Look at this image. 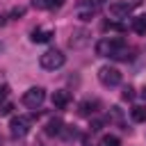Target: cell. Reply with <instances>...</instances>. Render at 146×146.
Listing matches in <instances>:
<instances>
[{
	"label": "cell",
	"mask_w": 146,
	"mask_h": 146,
	"mask_svg": "<svg viewBox=\"0 0 146 146\" xmlns=\"http://www.w3.org/2000/svg\"><path fill=\"white\" fill-rule=\"evenodd\" d=\"M68 103H71V94H68L66 89H57V91H52V105H55L57 110L68 107Z\"/></svg>",
	"instance_id": "cell-8"
},
{
	"label": "cell",
	"mask_w": 146,
	"mask_h": 146,
	"mask_svg": "<svg viewBox=\"0 0 146 146\" xmlns=\"http://www.w3.org/2000/svg\"><path fill=\"white\" fill-rule=\"evenodd\" d=\"M64 62H66V57H64V52H62V50H46V52L39 57V64H41V68H46V71L62 68V66H64Z\"/></svg>",
	"instance_id": "cell-2"
},
{
	"label": "cell",
	"mask_w": 146,
	"mask_h": 146,
	"mask_svg": "<svg viewBox=\"0 0 146 146\" xmlns=\"http://www.w3.org/2000/svg\"><path fill=\"white\" fill-rule=\"evenodd\" d=\"M62 130H64V123H62L59 119H52V121L46 125V132H48V135H62Z\"/></svg>",
	"instance_id": "cell-14"
},
{
	"label": "cell",
	"mask_w": 146,
	"mask_h": 146,
	"mask_svg": "<svg viewBox=\"0 0 146 146\" xmlns=\"http://www.w3.org/2000/svg\"><path fill=\"white\" fill-rule=\"evenodd\" d=\"M30 119L27 116H11V121H9V132H11V137H25L27 132H30Z\"/></svg>",
	"instance_id": "cell-5"
},
{
	"label": "cell",
	"mask_w": 146,
	"mask_h": 146,
	"mask_svg": "<svg viewBox=\"0 0 146 146\" xmlns=\"http://www.w3.org/2000/svg\"><path fill=\"white\" fill-rule=\"evenodd\" d=\"M21 16H25V7H14L9 14V18H21Z\"/></svg>",
	"instance_id": "cell-20"
},
{
	"label": "cell",
	"mask_w": 146,
	"mask_h": 146,
	"mask_svg": "<svg viewBox=\"0 0 146 146\" xmlns=\"http://www.w3.org/2000/svg\"><path fill=\"white\" fill-rule=\"evenodd\" d=\"M121 96H123V100H132V98H135V89H132V87H125Z\"/></svg>",
	"instance_id": "cell-21"
},
{
	"label": "cell",
	"mask_w": 146,
	"mask_h": 146,
	"mask_svg": "<svg viewBox=\"0 0 146 146\" xmlns=\"http://www.w3.org/2000/svg\"><path fill=\"white\" fill-rule=\"evenodd\" d=\"M132 32L135 34H146V14H139L132 18Z\"/></svg>",
	"instance_id": "cell-10"
},
{
	"label": "cell",
	"mask_w": 146,
	"mask_h": 146,
	"mask_svg": "<svg viewBox=\"0 0 146 146\" xmlns=\"http://www.w3.org/2000/svg\"><path fill=\"white\" fill-rule=\"evenodd\" d=\"M96 107H98L96 100H84V103H80V114L82 116H91L96 112Z\"/></svg>",
	"instance_id": "cell-13"
},
{
	"label": "cell",
	"mask_w": 146,
	"mask_h": 146,
	"mask_svg": "<svg viewBox=\"0 0 146 146\" xmlns=\"http://www.w3.org/2000/svg\"><path fill=\"white\" fill-rule=\"evenodd\" d=\"M100 146H121V139L116 135H105L100 139Z\"/></svg>",
	"instance_id": "cell-16"
},
{
	"label": "cell",
	"mask_w": 146,
	"mask_h": 146,
	"mask_svg": "<svg viewBox=\"0 0 146 146\" xmlns=\"http://www.w3.org/2000/svg\"><path fill=\"white\" fill-rule=\"evenodd\" d=\"M7 96H9V87H7V84H2V87H0V100H5Z\"/></svg>",
	"instance_id": "cell-23"
},
{
	"label": "cell",
	"mask_w": 146,
	"mask_h": 146,
	"mask_svg": "<svg viewBox=\"0 0 146 146\" xmlns=\"http://www.w3.org/2000/svg\"><path fill=\"white\" fill-rule=\"evenodd\" d=\"M75 125H64V130H62V135L66 137V139H75L78 137V130H73Z\"/></svg>",
	"instance_id": "cell-18"
},
{
	"label": "cell",
	"mask_w": 146,
	"mask_h": 146,
	"mask_svg": "<svg viewBox=\"0 0 146 146\" xmlns=\"http://www.w3.org/2000/svg\"><path fill=\"white\" fill-rule=\"evenodd\" d=\"M91 41V34H89V30H84V27H80V30H73V34H71V48H84L87 43Z\"/></svg>",
	"instance_id": "cell-7"
},
{
	"label": "cell",
	"mask_w": 146,
	"mask_h": 146,
	"mask_svg": "<svg viewBox=\"0 0 146 146\" xmlns=\"http://www.w3.org/2000/svg\"><path fill=\"white\" fill-rule=\"evenodd\" d=\"M96 16V9H91V7H82V9H78V18L80 21H91Z\"/></svg>",
	"instance_id": "cell-15"
},
{
	"label": "cell",
	"mask_w": 146,
	"mask_h": 146,
	"mask_svg": "<svg viewBox=\"0 0 146 146\" xmlns=\"http://www.w3.org/2000/svg\"><path fill=\"white\" fill-rule=\"evenodd\" d=\"M52 36H55V32H52V30H41V27L32 30V34H30V39H32L34 43H46V41H50Z\"/></svg>",
	"instance_id": "cell-9"
},
{
	"label": "cell",
	"mask_w": 146,
	"mask_h": 146,
	"mask_svg": "<svg viewBox=\"0 0 146 146\" xmlns=\"http://www.w3.org/2000/svg\"><path fill=\"white\" fill-rule=\"evenodd\" d=\"M96 55L100 57H110V59H119V62H128L135 57V50L121 39V36H105L96 43Z\"/></svg>",
	"instance_id": "cell-1"
},
{
	"label": "cell",
	"mask_w": 146,
	"mask_h": 146,
	"mask_svg": "<svg viewBox=\"0 0 146 146\" xmlns=\"http://www.w3.org/2000/svg\"><path fill=\"white\" fill-rule=\"evenodd\" d=\"M107 0H82V7H91V9H98L100 5H105Z\"/></svg>",
	"instance_id": "cell-19"
},
{
	"label": "cell",
	"mask_w": 146,
	"mask_h": 146,
	"mask_svg": "<svg viewBox=\"0 0 146 146\" xmlns=\"http://www.w3.org/2000/svg\"><path fill=\"white\" fill-rule=\"evenodd\" d=\"M130 116H132V121H137V123H146V107H144V105H135V107L130 110Z\"/></svg>",
	"instance_id": "cell-12"
},
{
	"label": "cell",
	"mask_w": 146,
	"mask_h": 146,
	"mask_svg": "<svg viewBox=\"0 0 146 146\" xmlns=\"http://www.w3.org/2000/svg\"><path fill=\"white\" fill-rule=\"evenodd\" d=\"M110 114H112V121L121 123V110H119V107H112V110H110Z\"/></svg>",
	"instance_id": "cell-22"
},
{
	"label": "cell",
	"mask_w": 146,
	"mask_h": 146,
	"mask_svg": "<svg viewBox=\"0 0 146 146\" xmlns=\"http://www.w3.org/2000/svg\"><path fill=\"white\" fill-rule=\"evenodd\" d=\"M34 9H57L62 7V0H32Z\"/></svg>",
	"instance_id": "cell-11"
},
{
	"label": "cell",
	"mask_w": 146,
	"mask_h": 146,
	"mask_svg": "<svg viewBox=\"0 0 146 146\" xmlns=\"http://www.w3.org/2000/svg\"><path fill=\"white\" fill-rule=\"evenodd\" d=\"M11 110H14V105H11V103H5V105H2V110H0V114H9Z\"/></svg>",
	"instance_id": "cell-24"
},
{
	"label": "cell",
	"mask_w": 146,
	"mask_h": 146,
	"mask_svg": "<svg viewBox=\"0 0 146 146\" xmlns=\"http://www.w3.org/2000/svg\"><path fill=\"white\" fill-rule=\"evenodd\" d=\"M121 71L119 68H114V66H100L98 68V80H100V84H105V87H116V84H121Z\"/></svg>",
	"instance_id": "cell-3"
},
{
	"label": "cell",
	"mask_w": 146,
	"mask_h": 146,
	"mask_svg": "<svg viewBox=\"0 0 146 146\" xmlns=\"http://www.w3.org/2000/svg\"><path fill=\"white\" fill-rule=\"evenodd\" d=\"M84 146H89V144H84Z\"/></svg>",
	"instance_id": "cell-27"
},
{
	"label": "cell",
	"mask_w": 146,
	"mask_h": 146,
	"mask_svg": "<svg viewBox=\"0 0 146 146\" xmlns=\"http://www.w3.org/2000/svg\"><path fill=\"white\" fill-rule=\"evenodd\" d=\"M141 96H144V98H146V87H144V91H141Z\"/></svg>",
	"instance_id": "cell-26"
},
{
	"label": "cell",
	"mask_w": 146,
	"mask_h": 146,
	"mask_svg": "<svg viewBox=\"0 0 146 146\" xmlns=\"http://www.w3.org/2000/svg\"><path fill=\"white\" fill-rule=\"evenodd\" d=\"M23 105L25 107H30V110H36V107H41V103L46 100V91L41 89V87H32V89H27L25 94H23Z\"/></svg>",
	"instance_id": "cell-4"
},
{
	"label": "cell",
	"mask_w": 146,
	"mask_h": 146,
	"mask_svg": "<svg viewBox=\"0 0 146 146\" xmlns=\"http://www.w3.org/2000/svg\"><path fill=\"white\" fill-rule=\"evenodd\" d=\"M132 9H135V5L125 0V2H112L107 11H110L112 18H128V16L132 14Z\"/></svg>",
	"instance_id": "cell-6"
},
{
	"label": "cell",
	"mask_w": 146,
	"mask_h": 146,
	"mask_svg": "<svg viewBox=\"0 0 146 146\" xmlns=\"http://www.w3.org/2000/svg\"><path fill=\"white\" fill-rule=\"evenodd\" d=\"M7 23V16H0V25H5Z\"/></svg>",
	"instance_id": "cell-25"
},
{
	"label": "cell",
	"mask_w": 146,
	"mask_h": 146,
	"mask_svg": "<svg viewBox=\"0 0 146 146\" xmlns=\"http://www.w3.org/2000/svg\"><path fill=\"white\" fill-rule=\"evenodd\" d=\"M103 30H105V32H107V30H114V32H123V30H125V25H121V23H112V21H110V23H103Z\"/></svg>",
	"instance_id": "cell-17"
}]
</instances>
